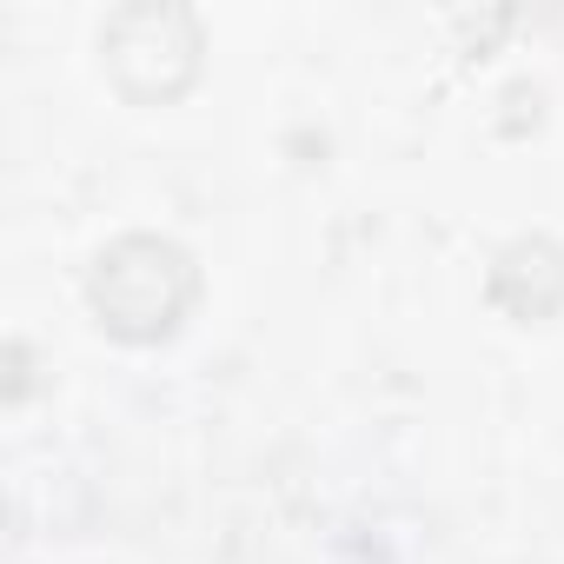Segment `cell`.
<instances>
[{
	"label": "cell",
	"instance_id": "cell-1",
	"mask_svg": "<svg viewBox=\"0 0 564 564\" xmlns=\"http://www.w3.org/2000/svg\"><path fill=\"white\" fill-rule=\"evenodd\" d=\"M199 306V259L166 232H120L87 265V313L120 346H166Z\"/></svg>",
	"mask_w": 564,
	"mask_h": 564
},
{
	"label": "cell",
	"instance_id": "cell-2",
	"mask_svg": "<svg viewBox=\"0 0 564 564\" xmlns=\"http://www.w3.org/2000/svg\"><path fill=\"white\" fill-rule=\"evenodd\" d=\"M100 67L133 107H173L206 74V28L186 0H127L100 28Z\"/></svg>",
	"mask_w": 564,
	"mask_h": 564
},
{
	"label": "cell",
	"instance_id": "cell-3",
	"mask_svg": "<svg viewBox=\"0 0 564 564\" xmlns=\"http://www.w3.org/2000/svg\"><path fill=\"white\" fill-rule=\"evenodd\" d=\"M485 300L518 319V326H544L564 313V246L551 232H518L498 246L491 272H485Z\"/></svg>",
	"mask_w": 564,
	"mask_h": 564
},
{
	"label": "cell",
	"instance_id": "cell-4",
	"mask_svg": "<svg viewBox=\"0 0 564 564\" xmlns=\"http://www.w3.org/2000/svg\"><path fill=\"white\" fill-rule=\"evenodd\" d=\"M8 366H14V379H8V399L21 405V399H28V346H21V339L8 346Z\"/></svg>",
	"mask_w": 564,
	"mask_h": 564
}]
</instances>
